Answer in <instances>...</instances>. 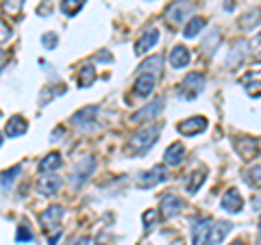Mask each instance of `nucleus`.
<instances>
[{
    "label": "nucleus",
    "mask_w": 261,
    "mask_h": 245,
    "mask_svg": "<svg viewBox=\"0 0 261 245\" xmlns=\"http://www.w3.org/2000/svg\"><path fill=\"white\" fill-rule=\"evenodd\" d=\"M157 137H159V130L154 128V126H148V128H142L140 133H135L133 137H130V141H128V152H133V154H144V152H148L154 141H157Z\"/></svg>",
    "instance_id": "obj_1"
},
{
    "label": "nucleus",
    "mask_w": 261,
    "mask_h": 245,
    "mask_svg": "<svg viewBox=\"0 0 261 245\" xmlns=\"http://www.w3.org/2000/svg\"><path fill=\"white\" fill-rule=\"evenodd\" d=\"M192 13H194V3H190V0H174L166 9V20L172 24V26H178V24H183Z\"/></svg>",
    "instance_id": "obj_2"
},
{
    "label": "nucleus",
    "mask_w": 261,
    "mask_h": 245,
    "mask_svg": "<svg viewBox=\"0 0 261 245\" xmlns=\"http://www.w3.org/2000/svg\"><path fill=\"white\" fill-rule=\"evenodd\" d=\"M94 169H96V159L94 157L81 159L76 163L74 171H72V189H79V187H83L89 180V176L94 174Z\"/></svg>",
    "instance_id": "obj_3"
},
{
    "label": "nucleus",
    "mask_w": 261,
    "mask_h": 245,
    "mask_svg": "<svg viewBox=\"0 0 261 245\" xmlns=\"http://www.w3.org/2000/svg\"><path fill=\"white\" fill-rule=\"evenodd\" d=\"M35 189L39 195H46V198H53V195L61 189V178L53 174V171H48V174H42V178L37 180Z\"/></svg>",
    "instance_id": "obj_4"
},
{
    "label": "nucleus",
    "mask_w": 261,
    "mask_h": 245,
    "mask_svg": "<svg viewBox=\"0 0 261 245\" xmlns=\"http://www.w3.org/2000/svg\"><path fill=\"white\" fill-rule=\"evenodd\" d=\"M202 89H205V76L198 72H192L183 78V96L187 100H194L196 96H200Z\"/></svg>",
    "instance_id": "obj_5"
},
{
    "label": "nucleus",
    "mask_w": 261,
    "mask_h": 245,
    "mask_svg": "<svg viewBox=\"0 0 261 245\" xmlns=\"http://www.w3.org/2000/svg\"><path fill=\"white\" fill-rule=\"evenodd\" d=\"M161 109H163V98H157V100H152L150 104L142 107L137 113H133V115H130V121H133V124H142V121L154 119L161 113Z\"/></svg>",
    "instance_id": "obj_6"
},
{
    "label": "nucleus",
    "mask_w": 261,
    "mask_h": 245,
    "mask_svg": "<svg viewBox=\"0 0 261 245\" xmlns=\"http://www.w3.org/2000/svg\"><path fill=\"white\" fill-rule=\"evenodd\" d=\"M166 167L163 165H157V167H152L150 171H144V174L140 176V180H137V187L140 189H150V187H154V185H159V182H163L166 180Z\"/></svg>",
    "instance_id": "obj_7"
},
{
    "label": "nucleus",
    "mask_w": 261,
    "mask_h": 245,
    "mask_svg": "<svg viewBox=\"0 0 261 245\" xmlns=\"http://www.w3.org/2000/svg\"><path fill=\"white\" fill-rule=\"evenodd\" d=\"M176 130H178V133H181L183 137H194V135H200L202 130H207V119H205V117H200V115L190 117V119L181 121V124L176 126Z\"/></svg>",
    "instance_id": "obj_8"
},
{
    "label": "nucleus",
    "mask_w": 261,
    "mask_h": 245,
    "mask_svg": "<svg viewBox=\"0 0 261 245\" xmlns=\"http://www.w3.org/2000/svg\"><path fill=\"white\" fill-rule=\"evenodd\" d=\"M159 42V30L157 28H150V30H146L144 35L137 39V44H135V54L137 56H144L148 50H152L154 46H157Z\"/></svg>",
    "instance_id": "obj_9"
},
{
    "label": "nucleus",
    "mask_w": 261,
    "mask_h": 245,
    "mask_svg": "<svg viewBox=\"0 0 261 245\" xmlns=\"http://www.w3.org/2000/svg\"><path fill=\"white\" fill-rule=\"evenodd\" d=\"M220 206H222L226 213H240V210L244 208V198L240 195L238 189H228L222 200H220Z\"/></svg>",
    "instance_id": "obj_10"
},
{
    "label": "nucleus",
    "mask_w": 261,
    "mask_h": 245,
    "mask_svg": "<svg viewBox=\"0 0 261 245\" xmlns=\"http://www.w3.org/2000/svg\"><path fill=\"white\" fill-rule=\"evenodd\" d=\"M96 115H98V107H96V104H89V107H85V109H81L79 113H74L72 124H74L76 128H89V126H94Z\"/></svg>",
    "instance_id": "obj_11"
},
{
    "label": "nucleus",
    "mask_w": 261,
    "mask_h": 245,
    "mask_svg": "<svg viewBox=\"0 0 261 245\" xmlns=\"http://www.w3.org/2000/svg\"><path fill=\"white\" fill-rule=\"evenodd\" d=\"M61 217H63V208L61 206H48L44 210V215H42V226L46 228L48 232H59L57 230V226L61 224Z\"/></svg>",
    "instance_id": "obj_12"
},
{
    "label": "nucleus",
    "mask_w": 261,
    "mask_h": 245,
    "mask_svg": "<svg viewBox=\"0 0 261 245\" xmlns=\"http://www.w3.org/2000/svg\"><path fill=\"white\" fill-rule=\"evenodd\" d=\"M235 150H238V154L244 161H250L259 154V143H257V139L244 137V139H238V141H235Z\"/></svg>",
    "instance_id": "obj_13"
},
{
    "label": "nucleus",
    "mask_w": 261,
    "mask_h": 245,
    "mask_svg": "<svg viewBox=\"0 0 261 245\" xmlns=\"http://www.w3.org/2000/svg\"><path fill=\"white\" fill-rule=\"evenodd\" d=\"M211 226H214V219H200L198 224L194 226V245H209V236H211Z\"/></svg>",
    "instance_id": "obj_14"
},
{
    "label": "nucleus",
    "mask_w": 261,
    "mask_h": 245,
    "mask_svg": "<svg viewBox=\"0 0 261 245\" xmlns=\"http://www.w3.org/2000/svg\"><path fill=\"white\" fill-rule=\"evenodd\" d=\"M181 210H183V200L176 198V195H166V198L161 200V213L166 219L176 217Z\"/></svg>",
    "instance_id": "obj_15"
},
{
    "label": "nucleus",
    "mask_w": 261,
    "mask_h": 245,
    "mask_svg": "<svg viewBox=\"0 0 261 245\" xmlns=\"http://www.w3.org/2000/svg\"><path fill=\"white\" fill-rule=\"evenodd\" d=\"M246 50H250V44L248 42H238L233 48H231V52H228L226 56V68H238V65L246 59Z\"/></svg>",
    "instance_id": "obj_16"
},
{
    "label": "nucleus",
    "mask_w": 261,
    "mask_h": 245,
    "mask_svg": "<svg viewBox=\"0 0 261 245\" xmlns=\"http://www.w3.org/2000/svg\"><path fill=\"white\" fill-rule=\"evenodd\" d=\"M190 61H192V54H190V50H187L185 46H174L172 48V52H170V65H172L174 70L187 68Z\"/></svg>",
    "instance_id": "obj_17"
},
{
    "label": "nucleus",
    "mask_w": 261,
    "mask_h": 245,
    "mask_svg": "<svg viewBox=\"0 0 261 245\" xmlns=\"http://www.w3.org/2000/svg\"><path fill=\"white\" fill-rule=\"evenodd\" d=\"M242 85L246 87L248 96L259 98V96H261V70H257V72H248V74L242 78Z\"/></svg>",
    "instance_id": "obj_18"
},
{
    "label": "nucleus",
    "mask_w": 261,
    "mask_h": 245,
    "mask_svg": "<svg viewBox=\"0 0 261 245\" xmlns=\"http://www.w3.org/2000/svg\"><path fill=\"white\" fill-rule=\"evenodd\" d=\"M183 154H185L183 143H181V141H174V143L166 150V154H163V161H166V165L176 167V165H181V163H183Z\"/></svg>",
    "instance_id": "obj_19"
},
{
    "label": "nucleus",
    "mask_w": 261,
    "mask_h": 245,
    "mask_svg": "<svg viewBox=\"0 0 261 245\" xmlns=\"http://www.w3.org/2000/svg\"><path fill=\"white\" fill-rule=\"evenodd\" d=\"M135 96H142V98H148L154 91V76L152 74H142L140 78L135 80V87H133Z\"/></svg>",
    "instance_id": "obj_20"
},
{
    "label": "nucleus",
    "mask_w": 261,
    "mask_h": 245,
    "mask_svg": "<svg viewBox=\"0 0 261 245\" xmlns=\"http://www.w3.org/2000/svg\"><path fill=\"white\" fill-rule=\"evenodd\" d=\"M29 130V124H27V119L24 117H20V115H13L9 121H7V126H5V133H7V137H20V135H24Z\"/></svg>",
    "instance_id": "obj_21"
},
{
    "label": "nucleus",
    "mask_w": 261,
    "mask_h": 245,
    "mask_svg": "<svg viewBox=\"0 0 261 245\" xmlns=\"http://www.w3.org/2000/svg\"><path fill=\"white\" fill-rule=\"evenodd\" d=\"M231 232V224L228 222H214L211 226V236H209V245H218L224 241V236Z\"/></svg>",
    "instance_id": "obj_22"
},
{
    "label": "nucleus",
    "mask_w": 261,
    "mask_h": 245,
    "mask_svg": "<svg viewBox=\"0 0 261 245\" xmlns=\"http://www.w3.org/2000/svg\"><path fill=\"white\" fill-rule=\"evenodd\" d=\"M59 167H61V154L59 152H50L39 161V171H42V174H48V171H55Z\"/></svg>",
    "instance_id": "obj_23"
},
{
    "label": "nucleus",
    "mask_w": 261,
    "mask_h": 245,
    "mask_svg": "<svg viewBox=\"0 0 261 245\" xmlns=\"http://www.w3.org/2000/svg\"><path fill=\"white\" fill-rule=\"evenodd\" d=\"M205 180H207L205 169H196V171H192V174H190V180H187V185H185L187 193H196L202 185H205Z\"/></svg>",
    "instance_id": "obj_24"
},
{
    "label": "nucleus",
    "mask_w": 261,
    "mask_h": 245,
    "mask_svg": "<svg viewBox=\"0 0 261 245\" xmlns=\"http://www.w3.org/2000/svg\"><path fill=\"white\" fill-rule=\"evenodd\" d=\"M161 63H163V56L161 54H154V56H150L148 61H144L142 65H140V72L142 74H159V70H161Z\"/></svg>",
    "instance_id": "obj_25"
},
{
    "label": "nucleus",
    "mask_w": 261,
    "mask_h": 245,
    "mask_svg": "<svg viewBox=\"0 0 261 245\" xmlns=\"http://www.w3.org/2000/svg\"><path fill=\"white\" fill-rule=\"evenodd\" d=\"M96 80V70L92 68V65H83V68L79 70V76H76V83L79 87H89Z\"/></svg>",
    "instance_id": "obj_26"
},
{
    "label": "nucleus",
    "mask_w": 261,
    "mask_h": 245,
    "mask_svg": "<svg viewBox=\"0 0 261 245\" xmlns=\"http://www.w3.org/2000/svg\"><path fill=\"white\" fill-rule=\"evenodd\" d=\"M202 28H205V20L202 18H190V22H187L185 28H183V35L187 39H194L196 35H200Z\"/></svg>",
    "instance_id": "obj_27"
},
{
    "label": "nucleus",
    "mask_w": 261,
    "mask_h": 245,
    "mask_svg": "<svg viewBox=\"0 0 261 245\" xmlns=\"http://www.w3.org/2000/svg\"><path fill=\"white\" fill-rule=\"evenodd\" d=\"M20 171H22V165H15L11 169L3 171V176H0V187H3V191H9L11 189V185H13L15 178L20 176Z\"/></svg>",
    "instance_id": "obj_28"
},
{
    "label": "nucleus",
    "mask_w": 261,
    "mask_h": 245,
    "mask_svg": "<svg viewBox=\"0 0 261 245\" xmlns=\"http://www.w3.org/2000/svg\"><path fill=\"white\" fill-rule=\"evenodd\" d=\"M259 22H261V9H250L240 18V26L242 28H252V26H257Z\"/></svg>",
    "instance_id": "obj_29"
},
{
    "label": "nucleus",
    "mask_w": 261,
    "mask_h": 245,
    "mask_svg": "<svg viewBox=\"0 0 261 245\" xmlns=\"http://www.w3.org/2000/svg\"><path fill=\"white\" fill-rule=\"evenodd\" d=\"M85 0H61V13L68 15V18H74V15L83 9Z\"/></svg>",
    "instance_id": "obj_30"
},
{
    "label": "nucleus",
    "mask_w": 261,
    "mask_h": 245,
    "mask_svg": "<svg viewBox=\"0 0 261 245\" xmlns=\"http://www.w3.org/2000/svg\"><path fill=\"white\" fill-rule=\"evenodd\" d=\"M218 44H220V35H218V30H211L209 35L200 42V48H202V52H205V54H214V50L218 48Z\"/></svg>",
    "instance_id": "obj_31"
},
{
    "label": "nucleus",
    "mask_w": 261,
    "mask_h": 245,
    "mask_svg": "<svg viewBox=\"0 0 261 245\" xmlns=\"http://www.w3.org/2000/svg\"><path fill=\"white\" fill-rule=\"evenodd\" d=\"M244 180L250 187H261V165H255V167L244 171Z\"/></svg>",
    "instance_id": "obj_32"
},
{
    "label": "nucleus",
    "mask_w": 261,
    "mask_h": 245,
    "mask_svg": "<svg viewBox=\"0 0 261 245\" xmlns=\"http://www.w3.org/2000/svg\"><path fill=\"white\" fill-rule=\"evenodd\" d=\"M22 5H24V0H5V3H3V11L15 18V15H20Z\"/></svg>",
    "instance_id": "obj_33"
},
{
    "label": "nucleus",
    "mask_w": 261,
    "mask_h": 245,
    "mask_svg": "<svg viewBox=\"0 0 261 245\" xmlns=\"http://www.w3.org/2000/svg\"><path fill=\"white\" fill-rule=\"evenodd\" d=\"M15 239H18V243H29V241H33V232H31L29 222L18 226V236H15Z\"/></svg>",
    "instance_id": "obj_34"
},
{
    "label": "nucleus",
    "mask_w": 261,
    "mask_h": 245,
    "mask_svg": "<svg viewBox=\"0 0 261 245\" xmlns=\"http://www.w3.org/2000/svg\"><path fill=\"white\" fill-rule=\"evenodd\" d=\"M142 219H144L146 228H154V226H157V222H159V213H157V210H146Z\"/></svg>",
    "instance_id": "obj_35"
},
{
    "label": "nucleus",
    "mask_w": 261,
    "mask_h": 245,
    "mask_svg": "<svg viewBox=\"0 0 261 245\" xmlns=\"http://www.w3.org/2000/svg\"><path fill=\"white\" fill-rule=\"evenodd\" d=\"M57 44H59V37H57L55 33H46V35L42 37V46L46 48V50H53V48H57Z\"/></svg>",
    "instance_id": "obj_36"
},
{
    "label": "nucleus",
    "mask_w": 261,
    "mask_h": 245,
    "mask_svg": "<svg viewBox=\"0 0 261 245\" xmlns=\"http://www.w3.org/2000/svg\"><path fill=\"white\" fill-rule=\"evenodd\" d=\"M9 37H11V26L5 20H0V44L9 42Z\"/></svg>",
    "instance_id": "obj_37"
},
{
    "label": "nucleus",
    "mask_w": 261,
    "mask_h": 245,
    "mask_svg": "<svg viewBox=\"0 0 261 245\" xmlns=\"http://www.w3.org/2000/svg\"><path fill=\"white\" fill-rule=\"evenodd\" d=\"M50 11H53V5L50 3H44V5L37 7V13L39 15H50Z\"/></svg>",
    "instance_id": "obj_38"
},
{
    "label": "nucleus",
    "mask_w": 261,
    "mask_h": 245,
    "mask_svg": "<svg viewBox=\"0 0 261 245\" xmlns=\"http://www.w3.org/2000/svg\"><path fill=\"white\" fill-rule=\"evenodd\" d=\"M252 208L261 210V193H259V195H252Z\"/></svg>",
    "instance_id": "obj_39"
},
{
    "label": "nucleus",
    "mask_w": 261,
    "mask_h": 245,
    "mask_svg": "<svg viewBox=\"0 0 261 245\" xmlns=\"http://www.w3.org/2000/svg\"><path fill=\"white\" fill-rule=\"evenodd\" d=\"M96 61H98V63H109V61H111V54H105V50H102V54L96 56Z\"/></svg>",
    "instance_id": "obj_40"
},
{
    "label": "nucleus",
    "mask_w": 261,
    "mask_h": 245,
    "mask_svg": "<svg viewBox=\"0 0 261 245\" xmlns=\"http://www.w3.org/2000/svg\"><path fill=\"white\" fill-rule=\"evenodd\" d=\"M7 59H9V56H7V52H3L0 50V70L5 68V63H7Z\"/></svg>",
    "instance_id": "obj_41"
},
{
    "label": "nucleus",
    "mask_w": 261,
    "mask_h": 245,
    "mask_svg": "<svg viewBox=\"0 0 261 245\" xmlns=\"http://www.w3.org/2000/svg\"><path fill=\"white\" fill-rule=\"evenodd\" d=\"M59 239H61V232H55L50 236V243H48V245H57V241H59Z\"/></svg>",
    "instance_id": "obj_42"
},
{
    "label": "nucleus",
    "mask_w": 261,
    "mask_h": 245,
    "mask_svg": "<svg viewBox=\"0 0 261 245\" xmlns=\"http://www.w3.org/2000/svg\"><path fill=\"white\" fill-rule=\"evenodd\" d=\"M74 245H89V239H79Z\"/></svg>",
    "instance_id": "obj_43"
},
{
    "label": "nucleus",
    "mask_w": 261,
    "mask_h": 245,
    "mask_svg": "<svg viewBox=\"0 0 261 245\" xmlns=\"http://www.w3.org/2000/svg\"><path fill=\"white\" fill-rule=\"evenodd\" d=\"M231 245H246V243H242V241H233Z\"/></svg>",
    "instance_id": "obj_44"
},
{
    "label": "nucleus",
    "mask_w": 261,
    "mask_h": 245,
    "mask_svg": "<svg viewBox=\"0 0 261 245\" xmlns=\"http://www.w3.org/2000/svg\"><path fill=\"white\" fill-rule=\"evenodd\" d=\"M0 143H3V133H0Z\"/></svg>",
    "instance_id": "obj_45"
},
{
    "label": "nucleus",
    "mask_w": 261,
    "mask_h": 245,
    "mask_svg": "<svg viewBox=\"0 0 261 245\" xmlns=\"http://www.w3.org/2000/svg\"><path fill=\"white\" fill-rule=\"evenodd\" d=\"M259 234H261V222H259Z\"/></svg>",
    "instance_id": "obj_46"
},
{
    "label": "nucleus",
    "mask_w": 261,
    "mask_h": 245,
    "mask_svg": "<svg viewBox=\"0 0 261 245\" xmlns=\"http://www.w3.org/2000/svg\"><path fill=\"white\" fill-rule=\"evenodd\" d=\"M0 115H3V113H0Z\"/></svg>",
    "instance_id": "obj_47"
}]
</instances>
